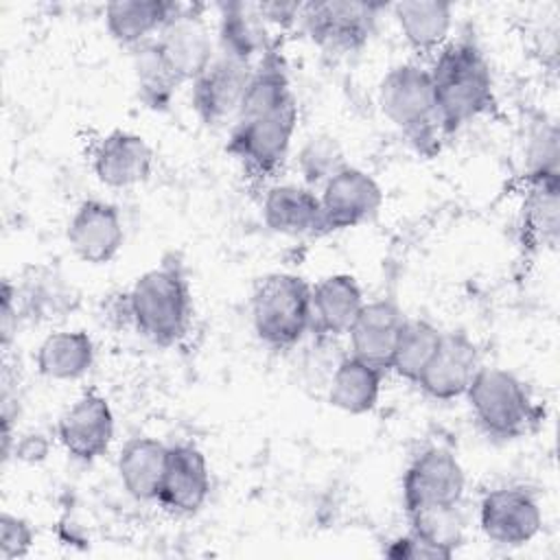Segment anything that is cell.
I'll return each mask as SVG.
<instances>
[{
  "label": "cell",
  "instance_id": "6da1fadb",
  "mask_svg": "<svg viewBox=\"0 0 560 560\" xmlns=\"http://www.w3.org/2000/svg\"><path fill=\"white\" fill-rule=\"evenodd\" d=\"M440 122L453 133L494 107V83L481 48L472 39L446 42L429 68Z\"/></svg>",
  "mask_w": 560,
  "mask_h": 560
},
{
  "label": "cell",
  "instance_id": "7a4b0ae2",
  "mask_svg": "<svg viewBox=\"0 0 560 560\" xmlns=\"http://www.w3.org/2000/svg\"><path fill=\"white\" fill-rule=\"evenodd\" d=\"M127 313L136 330L155 346L177 343L190 324L192 298L177 265H160L136 278L127 293Z\"/></svg>",
  "mask_w": 560,
  "mask_h": 560
},
{
  "label": "cell",
  "instance_id": "3957f363",
  "mask_svg": "<svg viewBox=\"0 0 560 560\" xmlns=\"http://www.w3.org/2000/svg\"><path fill=\"white\" fill-rule=\"evenodd\" d=\"M378 105L418 153L431 158L440 151V136L444 131L427 68L418 63L389 68L378 83Z\"/></svg>",
  "mask_w": 560,
  "mask_h": 560
},
{
  "label": "cell",
  "instance_id": "277c9868",
  "mask_svg": "<svg viewBox=\"0 0 560 560\" xmlns=\"http://www.w3.org/2000/svg\"><path fill=\"white\" fill-rule=\"evenodd\" d=\"M466 400L477 424L497 440H518L542 420V407L534 402L525 383L503 368H479Z\"/></svg>",
  "mask_w": 560,
  "mask_h": 560
},
{
  "label": "cell",
  "instance_id": "5b68a950",
  "mask_svg": "<svg viewBox=\"0 0 560 560\" xmlns=\"http://www.w3.org/2000/svg\"><path fill=\"white\" fill-rule=\"evenodd\" d=\"M252 326L265 346L293 348L311 330V284L284 271L265 276L252 295Z\"/></svg>",
  "mask_w": 560,
  "mask_h": 560
},
{
  "label": "cell",
  "instance_id": "8992f818",
  "mask_svg": "<svg viewBox=\"0 0 560 560\" xmlns=\"http://www.w3.org/2000/svg\"><path fill=\"white\" fill-rule=\"evenodd\" d=\"M298 127V101H291L267 116L236 120L230 133L228 151L256 179H269L289 155Z\"/></svg>",
  "mask_w": 560,
  "mask_h": 560
},
{
  "label": "cell",
  "instance_id": "52a82bcc",
  "mask_svg": "<svg viewBox=\"0 0 560 560\" xmlns=\"http://www.w3.org/2000/svg\"><path fill=\"white\" fill-rule=\"evenodd\" d=\"M387 9L383 2L354 0H322L306 2L300 9L298 22L306 37L326 52H357L376 28L378 13Z\"/></svg>",
  "mask_w": 560,
  "mask_h": 560
},
{
  "label": "cell",
  "instance_id": "ba28073f",
  "mask_svg": "<svg viewBox=\"0 0 560 560\" xmlns=\"http://www.w3.org/2000/svg\"><path fill=\"white\" fill-rule=\"evenodd\" d=\"M466 490V475L459 459L442 446L418 453L402 475L405 514L455 510Z\"/></svg>",
  "mask_w": 560,
  "mask_h": 560
},
{
  "label": "cell",
  "instance_id": "9c48e42d",
  "mask_svg": "<svg viewBox=\"0 0 560 560\" xmlns=\"http://www.w3.org/2000/svg\"><path fill=\"white\" fill-rule=\"evenodd\" d=\"M319 197V234L357 228L370 221L383 206L378 182L357 168L343 166L322 184Z\"/></svg>",
  "mask_w": 560,
  "mask_h": 560
},
{
  "label": "cell",
  "instance_id": "30bf717a",
  "mask_svg": "<svg viewBox=\"0 0 560 560\" xmlns=\"http://www.w3.org/2000/svg\"><path fill=\"white\" fill-rule=\"evenodd\" d=\"M479 527L497 545L521 547L540 534L542 510L538 499L523 486L494 488L479 503Z\"/></svg>",
  "mask_w": 560,
  "mask_h": 560
},
{
  "label": "cell",
  "instance_id": "8fae6325",
  "mask_svg": "<svg viewBox=\"0 0 560 560\" xmlns=\"http://www.w3.org/2000/svg\"><path fill=\"white\" fill-rule=\"evenodd\" d=\"M57 438L66 453L79 462H94L109 451L114 440V411L96 392H83L59 418Z\"/></svg>",
  "mask_w": 560,
  "mask_h": 560
},
{
  "label": "cell",
  "instance_id": "7c38bea8",
  "mask_svg": "<svg viewBox=\"0 0 560 560\" xmlns=\"http://www.w3.org/2000/svg\"><path fill=\"white\" fill-rule=\"evenodd\" d=\"M256 63L228 55H214L212 63L192 81V109L206 125H221L236 118L245 88Z\"/></svg>",
  "mask_w": 560,
  "mask_h": 560
},
{
  "label": "cell",
  "instance_id": "4fadbf2b",
  "mask_svg": "<svg viewBox=\"0 0 560 560\" xmlns=\"http://www.w3.org/2000/svg\"><path fill=\"white\" fill-rule=\"evenodd\" d=\"M155 42L166 63L182 83H192L214 59L210 28L199 7L182 4V9L160 31Z\"/></svg>",
  "mask_w": 560,
  "mask_h": 560
},
{
  "label": "cell",
  "instance_id": "5bb4252c",
  "mask_svg": "<svg viewBox=\"0 0 560 560\" xmlns=\"http://www.w3.org/2000/svg\"><path fill=\"white\" fill-rule=\"evenodd\" d=\"M479 368L477 343L464 330H448L442 332L438 350L416 385L435 400H453L466 396Z\"/></svg>",
  "mask_w": 560,
  "mask_h": 560
},
{
  "label": "cell",
  "instance_id": "9a60e30c",
  "mask_svg": "<svg viewBox=\"0 0 560 560\" xmlns=\"http://www.w3.org/2000/svg\"><path fill=\"white\" fill-rule=\"evenodd\" d=\"M66 238L79 260L90 265L109 262L125 241L118 208L103 199H85L70 217Z\"/></svg>",
  "mask_w": 560,
  "mask_h": 560
},
{
  "label": "cell",
  "instance_id": "2e32d148",
  "mask_svg": "<svg viewBox=\"0 0 560 560\" xmlns=\"http://www.w3.org/2000/svg\"><path fill=\"white\" fill-rule=\"evenodd\" d=\"M92 168L101 184L109 188H131L149 179L153 151L142 136L114 129L94 147Z\"/></svg>",
  "mask_w": 560,
  "mask_h": 560
},
{
  "label": "cell",
  "instance_id": "e0dca14e",
  "mask_svg": "<svg viewBox=\"0 0 560 560\" xmlns=\"http://www.w3.org/2000/svg\"><path fill=\"white\" fill-rule=\"evenodd\" d=\"M407 317L392 300L365 302L348 330L350 354L387 372Z\"/></svg>",
  "mask_w": 560,
  "mask_h": 560
},
{
  "label": "cell",
  "instance_id": "ac0fdd59",
  "mask_svg": "<svg viewBox=\"0 0 560 560\" xmlns=\"http://www.w3.org/2000/svg\"><path fill=\"white\" fill-rule=\"evenodd\" d=\"M210 494V470L203 453L192 444L168 446L166 472L158 501L175 514H195Z\"/></svg>",
  "mask_w": 560,
  "mask_h": 560
},
{
  "label": "cell",
  "instance_id": "d6986e66",
  "mask_svg": "<svg viewBox=\"0 0 560 560\" xmlns=\"http://www.w3.org/2000/svg\"><path fill=\"white\" fill-rule=\"evenodd\" d=\"M365 300L350 273H332L311 287V330L319 337L348 335Z\"/></svg>",
  "mask_w": 560,
  "mask_h": 560
},
{
  "label": "cell",
  "instance_id": "ffe728a7",
  "mask_svg": "<svg viewBox=\"0 0 560 560\" xmlns=\"http://www.w3.org/2000/svg\"><path fill=\"white\" fill-rule=\"evenodd\" d=\"M523 245L534 252L553 249L560 234V173L527 177L521 219Z\"/></svg>",
  "mask_w": 560,
  "mask_h": 560
},
{
  "label": "cell",
  "instance_id": "44dd1931",
  "mask_svg": "<svg viewBox=\"0 0 560 560\" xmlns=\"http://www.w3.org/2000/svg\"><path fill=\"white\" fill-rule=\"evenodd\" d=\"M15 300L20 317L33 322H59L72 313L79 295L55 269L31 267L24 273L22 284H15Z\"/></svg>",
  "mask_w": 560,
  "mask_h": 560
},
{
  "label": "cell",
  "instance_id": "7402d4cb",
  "mask_svg": "<svg viewBox=\"0 0 560 560\" xmlns=\"http://www.w3.org/2000/svg\"><path fill=\"white\" fill-rule=\"evenodd\" d=\"M182 9L168 0H118L105 7V28L120 46L136 48L160 35L166 22Z\"/></svg>",
  "mask_w": 560,
  "mask_h": 560
},
{
  "label": "cell",
  "instance_id": "603a6c76",
  "mask_svg": "<svg viewBox=\"0 0 560 560\" xmlns=\"http://www.w3.org/2000/svg\"><path fill=\"white\" fill-rule=\"evenodd\" d=\"M168 462V446L155 438L138 435L122 444L116 470L122 488L138 501L158 499Z\"/></svg>",
  "mask_w": 560,
  "mask_h": 560
},
{
  "label": "cell",
  "instance_id": "cb8c5ba5",
  "mask_svg": "<svg viewBox=\"0 0 560 560\" xmlns=\"http://www.w3.org/2000/svg\"><path fill=\"white\" fill-rule=\"evenodd\" d=\"M262 219L276 234H319V197L308 186L276 184L265 192Z\"/></svg>",
  "mask_w": 560,
  "mask_h": 560
},
{
  "label": "cell",
  "instance_id": "d4e9b609",
  "mask_svg": "<svg viewBox=\"0 0 560 560\" xmlns=\"http://www.w3.org/2000/svg\"><path fill=\"white\" fill-rule=\"evenodd\" d=\"M400 35L420 55L438 52L453 26V7L438 0H402L392 4Z\"/></svg>",
  "mask_w": 560,
  "mask_h": 560
},
{
  "label": "cell",
  "instance_id": "484cf974",
  "mask_svg": "<svg viewBox=\"0 0 560 560\" xmlns=\"http://www.w3.org/2000/svg\"><path fill=\"white\" fill-rule=\"evenodd\" d=\"M383 374V370L354 354L343 357L330 374L328 402L350 416H363L372 411L381 396Z\"/></svg>",
  "mask_w": 560,
  "mask_h": 560
},
{
  "label": "cell",
  "instance_id": "4316f807",
  "mask_svg": "<svg viewBox=\"0 0 560 560\" xmlns=\"http://www.w3.org/2000/svg\"><path fill=\"white\" fill-rule=\"evenodd\" d=\"M295 101L287 74V66L276 46H271L254 66L249 83L245 88L236 120H249L282 109Z\"/></svg>",
  "mask_w": 560,
  "mask_h": 560
},
{
  "label": "cell",
  "instance_id": "83f0119b",
  "mask_svg": "<svg viewBox=\"0 0 560 560\" xmlns=\"http://www.w3.org/2000/svg\"><path fill=\"white\" fill-rule=\"evenodd\" d=\"M219 52L254 63L269 48L265 20L256 4L247 2H223L219 4Z\"/></svg>",
  "mask_w": 560,
  "mask_h": 560
},
{
  "label": "cell",
  "instance_id": "f1b7e54d",
  "mask_svg": "<svg viewBox=\"0 0 560 560\" xmlns=\"http://www.w3.org/2000/svg\"><path fill=\"white\" fill-rule=\"evenodd\" d=\"M94 363V341L85 330H52L35 352L37 372L50 381H77Z\"/></svg>",
  "mask_w": 560,
  "mask_h": 560
},
{
  "label": "cell",
  "instance_id": "f546056e",
  "mask_svg": "<svg viewBox=\"0 0 560 560\" xmlns=\"http://www.w3.org/2000/svg\"><path fill=\"white\" fill-rule=\"evenodd\" d=\"M131 66L140 101L153 112L166 109L182 81L166 63L164 55L158 48V42L151 39L131 48Z\"/></svg>",
  "mask_w": 560,
  "mask_h": 560
},
{
  "label": "cell",
  "instance_id": "4dcf8cb0",
  "mask_svg": "<svg viewBox=\"0 0 560 560\" xmlns=\"http://www.w3.org/2000/svg\"><path fill=\"white\" fill-rule=\"evenodd\" d=\"M442 330L427 319H407L392 357L389 370L409 383H418L438 350Z\"/></svg>",
  "mask_w": 560,
  "mask_h": 560
},
{
  "label": "cell",
  "instance_id": "1f68e13d",
  "mask_svg": "<svg viewBox=\"0 0 560 560\" xmlns=\"http://www.w3.org/2000/svg\"><path fill=\"white\" fill-rule=\"evenodd\" d=\"M341 151L332 138H311L300 151V168L308 184H324L346 164L341 162Z\"/></svg>",
  "mask_w": 560,
  "mask_h": 560
},
{
  "label": "cell",
  "instance_id": "d6a6232c",
  "mask_svg": "<svg viewBox=\"0 0 560 560\" xmlns=\"http://www.w3.org/2000/svg\"><path fill=\"white\" fill-rule=\"evenodd\" d=\"M558 171V129L556 125H540L534 129L527 144V177Z\"/></svg>",
  "mask_w": 560,
  "mask_h": 560
},
{
  "label": "cell",
  "instance_id": "836d02e7",
  "mask_svg": "<svg viewBox=\"0 0 560 560\" xmlns=\"http://www.w3.org/2000/svg\"><path fill=\"white\" fill-rule=\"evenodd\" d=\"M35 542V532L31 523L18 514L2 512L0 516V558L18 560L28 556Z\"/></svg>",
  "mask_w": 560,
  "mask_h": 560
},
{
  "label": "cell",
  "instance_id": "e575fe53",
  "mask_svg": "<svg viewBox=\"0 0 560 560\" xmlns=\"http://www.w3.org/2000/svg\"><path fill=\"white\" fill-rule=\"evenodd\" d=\"M20 308H18V300H15V284H11L9 280L2 282L0 289V339H2V348H9L11 339L18 332V322H20Z\"/></svg>",
  "mask_w": 560,
  "mask_h": 560
},
{
  "label": "cell",
  "instance_id": "d590c367",
  "mask_svg": "<svg viewBox=\"0 0 560 560\" xmlns=\"http://www.w3.org/2000/svg\"><path fill=\"white\" fill-rule=\"evenodd\" d=\"M385 556H389V558H411V560H420V558L448 560L438 547L429 545L427 540H422L420 536H416L411 532L407 536H400V538L392 540L389 547L385 549Z\"/></svg>",
  "mask_w": 560,
  "mask_h": 560
},
{
  "label": "cell",
  "instance_id": "8d00e7d4",
  "mask_svg": "<svg viewBox=\"0 0 560 560\" xmlns=\"http://www.w3.org/2000/svg\"><path fill=\"white\" fill-rule=\"evenodd\" d=\"M260 18L265 24H276V26H289L298 20L302 4L300 2H260L256 4Z\"/></svg>",
  "mask_w": 560,
  "mask_h": 560
}]
</instances>
